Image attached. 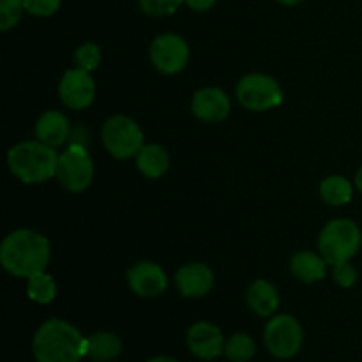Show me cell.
<instances>
[{
    "mask_svg": "<svg viewBox=\"0 0 362 362\" xmlns=\"http://www.w3.org/2000/svg\"><path fill=\"white\" fill-rule=\"evenodd\" d=\"M184 4H186L189 9L197 11V13H205V11H209L214 6L216 0H184Z\"/></svg>",
    "mask_w": 362,
    "mask_h": 362,
    "instance_id": "cell-28",
    "label": "cell"
},
{
    "mask_svg": "<svg viewBox=\"0 0 362 362\" xmlns=\"http://www.w3.org/2000/svg\"><path fill=\"white\" fill-rule=\"evenodd\" d=\"M361 230L350 219H334L322 230L318 250L329 265L349 262L361 247Z\"/></svg>",
    "mask_w": 362,
    "mask_h": 362,
    "instance_id": "cell-4",
    "label": "cell"
},
{
    "mask_svg": "<svg viewBox=\"0 0 362 362\" xmlns=\"http://www.w3.org/2000/svg\"><path fill=\"white\" fill-rule=\"evenodd\" d=\"M191 110L194 117L204 122H221L230 115V99L221 88L207 87L194 92Z\"/></svg>",
    "mask_w": 362,
    "mask_h": 362,
    "instance_id": "cell-13",
    "label": "cell"
},
{
    "mask_svg": "<svg viewBox=\"0 0 362 362\" xmlns=\"http://www.w3.org/2000/svg\"><path fill=\"white\" fill-rule=\"evenodd\" d=\"M189 59V46L180 35L163 34L152 41L151 60L152 66L165 74H175L186 67Z\"/></svg>",
    "mask_w": 362,
    "mask_h": 362,
    "instance_id": "cell-9",
    "label": "cell"
},
{
    "mask_svg": "<svg viewBox=\"0 0 362 362\" xmlns=\"http://www.w3.org/2000/svg\"><path fill=\"white\" fill-rule=\"evenodd\" d=\"M49 262V243L35 230H14L0 246V264L16 278H30L45 271Z\"/></svg>",
    "mask_w": 362,
    "mask_h": 362,
    "instance_id": "cell-1",
    "label": "cell"
},
{
    "mask_svg": "<svg viewBox=\"0 0 362 362\" xmlns=\"http://www.w3.org/2000/svg\"><path fill=\"white\" fill-rule=\"evenodd\" d=\"M27 293L34 303L37 304H49L57 297V283L55 279L45 271L28 278Z\"/></svg>",
    "mask_w": 362,
    "mask_h": 362,
    "instance_id": "cell-21",
    "label": "cell"
},
{
    "mask_svg": "<svg viewBox=\"0 0 362 362\" xmlns=\"http://www.w3.org/2000/svg\"><path fill=\"white\" fill-rule=\"evenodd\" d=\"M140 9L148 16H168L179 11L184 0H138Z\"/></svg>",
    "mask_w": 362,
    "mask_h": 362,
    "instance_id": "cell-25",
    "label": "cell"
},
{
    "mask_svg": "<svg viewBox=\"0 0 362 362\" xmlns=\"http://www.w3.org/2000/svg\"><path fill=\"white\" fill-rule=\"evenodd\" d=\"M23 11V0H0V30L16 27Z\"/></svg>",
    "mask_w": 362,
    "mask_h": 362,
    "instance_id": "cell-24",
    "label": "cell"
},
{
    "mask_svg": "<svg viewBox=\"0 0 362 362\" xmlns=\"http://www.w3.org/2000/svg\"><path fill=\"white\" fill-rule=\"evenodd\" d=\"M69 133V120H67L64 113L57 112V110H49V112L42 113L39 117L37 124H35V136H37V140L53 148L66 144Z\"/></svg>",
    "mask_w": 362,
    "mask_h": 362,
    "instance_id": "cell-15",
    "label": "cell"
},
{
    "mask_svg": "<svg viewBox=\"0 0 362 362\" xmlns=\"http://www.w3.org/2000/svg\"><path fill=\"white\" fill-rule=\"evenodd\" d=\"M175 285L180 296L204 297L214 285V274L205 264H187L177 271Z\"/></svg>",
    "mask_w": 362,
    "mask_h": 362,
    "instance_id": "cell-14",
    "label": "cell"
},
{
    "mask_svg": "<svg viewBox=\"0 0 362 362\" xmlns=\"http://www.w3.org/2000/svg\"><path fill=\"white\" fill-rule=\"evenodd\" d=\"M92 177H94V165L85 147L74 144L59 156L57 179L67 191L81 193L92 184Z\"/></svg>",
    "mask_w": 362,
    "mask_h": 362,
    "instance_id": "cell-8",
    "label": "cell"
},
{
    "mask_svg": "<svg viewBox=\"0 0 362 362\" xmlns=\"http://www.w3.org/2000/svg\"><path fill=\"white\" fill-rule=\"evenodd\" d=\"M354 187L350 180H346L341 175H332L322 180L320 184V197L325 204L329 205H345L352 200Z\"/></svg>",
    "mask_w": 362,
    "mask_h": 362,
    "instance_id": "cell-20",
    "label": "cell"
},
{
    "mask_svg": "<svg viewBox=\"0 0 362 362\" xmlns=\"http://www.w3.org/2000/svg\"><path fill=\"white\" fill-rule=\"evenodd\" d=\"M32 354L37 362H80L87 356V338L74 325L52 318L35 331Z\"/></svg>",
    "mask_w": 362,
    "mask_h": 362,
    "instance_id": "cell-2",
    "label": "cell"
},
{
    "mask_svg": "<svg viewBox=\"0 0 362 362\" xmlns=\"http://www.w3.org/2000/svg\"><path fill=\"white\" fill-rule=\"evenodd\" d=\"M225 338L219 327L209 322H198L187 331V346L202 361H214L225 354Z\"/></svg>",
    "mask_w": 362,
    "mask_h": 362,
    "instance_id": "cell-11",
    "label": "cell"
},
{
    "mask_svg": "<svg viewBox=\"0 0 362 362\" xmlns=\"http://www.w3.org/2000/svg\"><path fill=\"white\" fill-rule=\"evenodd\" d=\"M356 186H357V189H359L362 193V166H361L359 172H357V175H356Z\"/></svg>",
    "mask_w": 362,
    "mask_h": 362,
    "instance_id": "cell-30",
    "label": "cell"
},
{
    "mask_svg": "<svg viewBox=\"0 0 362 362\" xmlns=\"http://www.w3.org/2000/svg\"><path fill=\"white\" fill-rule=\"evenodd\" d=\"M9 170L25 184L46 182L57 175L59 156L42 141H21L7 154Z\"/></svg>",
    "mask_w": 362,
    "mask_h": 362,
    "instance_id": "cell-3",
    "label": "cell"
},
{
    "mask_svg": "<svg viewBox=\"0 0 362 362\" xmlns=\"http://www.w3.org/2000/svg\"><path fill=\"white\" fill-rule=\"evenodd\" d=\"M325 258L311 251H300L293 255L290 262V271L297 279L304 283H317L325 278Z\"/></svg>",
    "mask_w": 362,
    "mask_h": 362,
    "instance_id": "cell-17",
    "label": "cell"
},
{
    "mask_svg": "<svg viewBox=\"0 0 362 362\" xmlns=\"http://www.w3.org/2000/svg\"><path fill=\"white\" fill-rule=\"evenodd\" d=\"M332 276H334V281L343 288H350L357 281V271L354 269V265H350V262H341V264L334 265Z\"/></svg>",
    "mask_w": 362,
    "mask_h": 362,
    "instance_id": "cell-27",
    "label": "cell"
},
{
    "mask_svg": "<svg viewBox=\"0 0 362 362\" xmlns=\"http://www.w3.org/2000/svg\"><path fill=\"white\" fill-rule=\"evenodd\" d=\"M265 346L276 359H292L303 346L304 332L292 315H278L265 325Z\"/></svg>",
    "mask_w": 362,
    "mask_h": 362,
    "instance_id": "cell-7",
    "label": "cell"
},
{
    "mask_svg": "<svg viewBox=\"0 0 362 362\" xmlns=\"http://www.w3.org/2000/svg\"><path fill=\"white\" fill-rule=\"evenodd\" d=\"M276 2L283 4V6H297V4H300L303 0H276Z\"/></svg>",
    "mask_w": 362,
    "mask_h": 362,
    "instance_id": "cell-31",
    "label": "cell"
},
{
    "mask_svg": "<svg viewBox=\"0 0 362 362\" xmlns=\"http://www.w3.org/2000/svg\"><path fill=\"white\" fill-rule=\"evenodd\" d=\"M136 166L148 179H159L170 166V156L161 145H144L136 156Z\"/></svg>",
    "mask_w": 362,
    "mask_h": 362,
    "instance_id": "cell-18",
    "label": "cell"
},
{
    "mask_svg": "<svg viewBox=\"0 0 362 362\" xmlns=\"http://www.w3.org/2000/svg\"><path fill=\"white\" fill-rule=\"evenodd\" d=\"M255 352H257V345H255L253 338L247 334H243V332L230 336L225 343V356L232 362L251 361Z\"/></svg>",
    "mask_w": 362,
    "mask_h": 362,
    "instance_id": "cell-22",
    "label": "cell"
},
{
    "mask_svg": "<svg viewBox=\"0 0 362 362\" xmlns=\"http://www.w3.org/2000/svg\"><path fill=\"white\" fill-rule=\"evenodd\" d=\"M237 99L251 112H265L283 103V90L269 74L253 73L244 76L237 85Z\"/></svg>",
    "mask_w": 362,
    "mask_h": 362,
    "instance_id": "cell-6",
    "label": "cell"
},
{
    "mask_svg": "<svg viewBox=\"0 0 362 362\" xmlns=\"http://www.w3.org/2000/svg\"><path fill=\"white\" fill-rule=\"evenodd\" d=\"M122 341L113 332H95L87 338V357L95 362H110L120 356Z\"/></svg>",
    "mask_w": 362,
    "mask_h": 362,
    "instance_id": "cell-19",
    "label": "cell"
},
{
    "mask_svg": "<svg viewBox=\"0 0 362 362\" xmlns=\"http://www.w3.org/2000/svg\"><path fill=\"white\" fill-rule=\"evenodd\" d=\"M73 60L74 64H76V67L90 73V71H94L95 67L99 66V62H101V49H99V46L94 45V42H85V45H81L80 48L74 52Z\"/></svg>",
    "mask_w": 362,
    "mask_h": 362,
    "instance_id": "cell-23",
    "label": "cell"
},
{
    "mask_svg": "<svg viewBox=\"0 0 362 362\" xmlns=\"http://www.w3.org/2000/svg\"><path fill=\"white\" fill-rule=\"evenodd\" d=\"M129 288L140 297H158L168 286L165 271L152 262H140L127 271Z\"/></svg>",
    "mask_w": 362,
    "mask_h": 362,
    "instance_id": "cell-12",
    "label": "cell"
},
{
    "mask_svg": "<svg viewBox=\"0 0 362 362\" xmlns=\"http://www.w3.org/2000/svg\"><path fill=\"white\" fill-rule=\"evenodd\" d=\"M147 362H179V361H177V359H173V357L159 356V357H152V359H148Z\"/></svg>",
    "mask_w": 362,
    "mask_h": 362,
    "instance_id": "cell-29",
    "label": "cell"
},
{
    "mask_svg": "<svg viewBox=\"0 0 362 362\" xmlns=\"http://www.w3.org/2000/svg\"><path fill=\"white\" fill-rule=\"evenodd\" d=\"M103 144L113 158H133V156H138V152L144 147V133L129 117H110L103 126Z\"/></svg>",
    "mask_w": 362,
    "mask_h": 362,
    "instance_id": "cell-5",
    "label": "cell"
},
{
    "mask_svg": "<svg viewBox=\"0 0 362 362\" xmlns=\"http://www.w3.org/2000/svg\"><path fill=\"white\" fill-rule=\"evenodd\" d=\"M247 306L258 315V317H269L274 313L279 306V296L278 290L272 283L265 281V279H258L253 285L247 288L246 293Z\"/></svg>",
    "mask_w": 362,
    "mask_h": 362,
    "instance_id": "cell-16",
    "label": "cell"
},
{
    "mask_svg": "<svg viewBox=\"0 0 362 362\" xmlns=\"http://www.w3.org/2000/svg\"><path fill=\"white\" fill-rule=\"evenodd\" d=\"M59 94L66 106L73 110H83L94 101L95 83L88 71L76 67L64 73L59 85Z\"/></svg>",
    "mask_w": 362,
    "mask_h": 362,
    "instance_id": "cell-10",
    "label": "cell"
},
{
    "mask_svg": "<svg viewBox=\"0 0 362 362\" xmlns=\"http://www.w3.org/2000/svg\"><path fill=\"white\" fill-rule=\"evenodd\" d=\"M60 4L62 0H23L25 11L41 18L55 14L60 9Z\"/></svg>",
    "mask_w": 362,
    "mask_h": 362,
    "instance_id": "cell-26",
    "label": "cell"
}]
</instances>
